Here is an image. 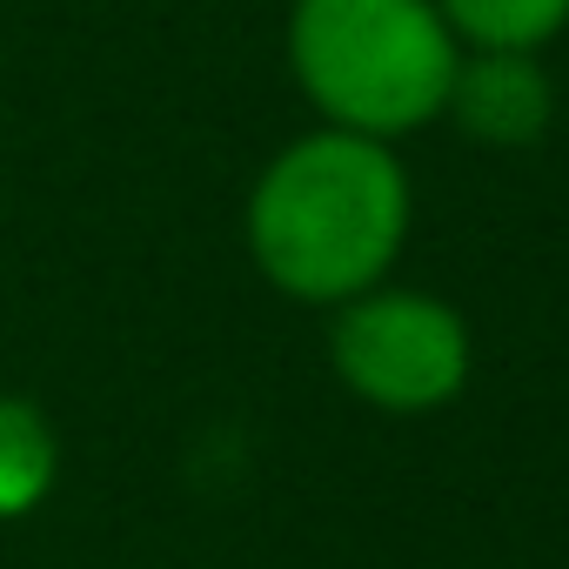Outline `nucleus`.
<instances>
[{"instance_id":"nucleus-2","label":"nucleus","mask_w":569,"mask_h":569,"mask_svg":"<svg viewBox=\"0 0 569 569\" xmlns=\"http://www.w3.org/2000/svg\"><path fill=\"white\" fill-rule=\"evenodd\" d=\"M289 74L322 128L402 141L442 121L462 41L436 0H289Z\"/></svg>"},{"instance_id":"nucleus-4","label":"nucleus","mask_w":569,"mask_h":569,"mask_svg":"<svg viewBox=\"0 0 569 569\" xmlns=\"http://www.w3.org/2000/svg\"><path fill=\"white\" fill-rule=\"evenodd\" d=\"M442 121H456V134L476 148H536L556 121V81L536 54L462 48Z\"/></svg>"},{"instance_id":"nucleus-5","label":"nucleus","mask_w":569,"mask_h":569,"mask_svg":"<svg viewBox=\"0 0 569 569\" xmlns=\"http://www.w3.org/2000/svg\"><path fill=\"white\" fill-rule=\"evenodd\" d=\"M61 482V436L41 402L0 396V522L34 516Z\"/></svg>"},{"instance_id":"nucleus-6","label":"nucleus","mask_w":569,"mask_h":569,"mask_svg":"<svg viewBox=\"0 0 569 569\" xmlns=\"http://www.w3.org/2000/svg\"><path fill=\"white\" fill-rule=\"evenodd\" d=\"M436 8L462 48L502 54H542L569 28V0H436Z\"/></svg>"},{"instance_id":"nucleus-1","label":"nucleus","mask_w":569,"mask_h":569,"mask_svg":"<svg viewBox=\"0 0 569 569\" xmlns=\"http://www.w3.org/2000/svg\"><path fill=\"white\" fill-rule=\"evenodd\" d=\"M416 188L396 161V141L349 128H309L274 148L248 188L241 241L261 281L289 302L342 309L349 296L389 281L409 241Z\"/></svg>"},{"instance_id":"nucleus-3","label":"nucleus","mask_w":569,"mask_h":569,"mask_svg":"<svg viewBox=\"0 0 569 569\" xmlns=\"http://www.w3.org/2000/svg\"><path fill=\"white\" fill-rule=\"evenodd\" d=\"M329 316H336L329 322L336 382L382 416H436L476 376V336L462 309L429 289L376 281V289L349 296Z\"/></svg>"}]
</instances>
